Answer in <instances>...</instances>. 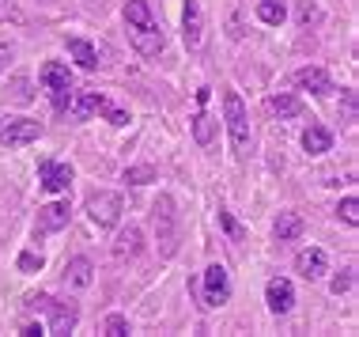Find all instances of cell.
<instances>
[{
	"mask_svg": "<svg viewBox=\"0 0 359 337\" xmlns=\"http://www.w3.org/2000/svg\"><path fill=\"white\" fill-rule=\"evenodd\" d=\"M83 4H87V8H102L106 0H83Z\"/></svg>",
	"mask_w": 359,
	"mask_h": 337,
	"instance_id": "37",
	"label": "cell"
},
{
	"mask_svg": "<svg viewBox=\"0 0 359 337\" xmlns=\"http://www.w3.org/2000/svg\"><path fill=\"white\" fill-rule=\"evenodd\" d=\"M352 281H355V269L348 265V269H344L341 277H333V284H329V292H333V296H344L348 288H352Z\"/></svg>",
	"mask_w": 359,
	"mask_h": 337,
	"instance_id": "27",
	"label": "cell"
},
{
	"mask_svg": "<svg viewBox=\"0 0 359 337\" xmlns=\"http://www.w3.org/2000/svg\"><path fill=\"white\" fill-rule=\"evenodd\" d=\"M42 137V121L34 118H0V144H8V148H23V144H31Z\"/></svg>",
	"mask_w": 359,
	"mask_h": 337,
	"instance_id": "7",
	"label": "cell"
},
{
	"mask_svg": "<svg viewBox=\"0 0 359 337\" xmlns=\"http://www.w3.org/2000/svg\"><path fill=\"white\" fill-rule=\"evenodd\" d=\"M303 148H306V156H325V152L333 148V133H329L322 121H310L306 133H303Z\"/></svg>",
	"mask_w": 359,
	"mask_h": 337,
	"instance_id": "17",
	"label": "cell"
},
{
	"mask_svg": "<svg viewBox=\"0 0 359 337\" xmlns=\"http://www.w3.org/2000/svg\"><path fill=\"white\" fill-rule=\"evenodd\" d=\"M295 269L306 277V281H318V277H325V273H329V258H325V250H318V246H306V250H299V258H295Z\"/></svg>",
	"mask_w": 359,
	"mask_h": 337,
	"instance_id": "15",
	"label": "cell"
},
{
	"mask_svg": "<svg viewBox=\"0 0 359 337\" xmlns=\"http://www.w3.org/2000/svg\"><path fill=\"white\" fill-rule=\"evenodd\" d=\"M42 88L50 91L53 110L69 107V99H72V72H69V65H61V61L46 65V69H42Z\"/></svg>",
	"mask_w": 359,
	"mask_h": 337,
	"instance_id": "5",
	"label": "cell"
},
{
	"mask_svg": "<svg viewBox=\"0 0 359 337\" xmlns=\"http://www.w3.org/2000/svg\"><path fill=\"white\" fill-rule=\"evenodd\" d=\"M8 19H12V23L23 19V12H19V0H0V23H8Z\"/></svg>",
	"mask_w": 359,
	"mask_h": 337,
	"instance_id": "28",
	"label": "cell"
},
{
	"mask_svg": "<svg viewBox=\"0 0 359 337\" xmlns=\"http://www.w3.org/2000/svg\"><path fill=\"white\" fill-rule=\"evenodd\" d=\"M269 110L280 114V118H299V114H303V103H299L295 95L280 91V95H273V99H269Z\"/></svg>",
	"mask_w": 359,
	"mask_h": 337,
	"instance_id": "22",
	"label": "cell"
},
{
	"mask_svg": "<svg viewBox=\"0 0 359 337\" xmlns=\"http://www.w3.org/2000/svg\"><path fill=\"white\" fill-rule=\"evenodd\" d=\"M193 140L197 144H212L216 140V118L205 110H197V118H193Z\"/></svg>",
	"mask_w": 359,
	"mask_h": 337,
	"instance_id": "23",
	"label": "cell"
},
{
	"mask_svg": "<svg viewBox=\"0 0 359 337\" xmlns=\"http://www.w3.org/2000/svg\"><path fill=\"white\" fill-rule=\"evenodd\" d=\"M219 224H223V231H227V235L235 239V243H242V227L235 224V216H231L227 209H219Z\"/></svg>",
	"mask_w": 359,
	"mask_h": 337,
	"instance_id": "32",
	"label": "cell"
},
{
	"mask_svg": "<svg viewBox=\"0 0 359 337\" xmlns=\"http://www.w3.org/2000/svg\"><path fill=\"white\" fill-rule=\"evenodd\" d=\"M257 19L269 27H280L287 19V0H257Z\"/></svg>",
	"mask_w": 359,
	"mask_h": 337,
	"instance_id": "21",
	"label": "cell"
},
{
	"mask_svg": "<svg viewBox=\"0 0 359 337\" xmlns=\"http://www.w3.org/2000/svg\"><path fill=\"white\" fill-rule=\"evenodd\" d=\"M38 182H42L46 194H69L72 167H69V163H57V159H42V163H38Z\"/></svg>",
	"mask_w": 359,
	"mask_h": 337,
	"instance_id": "10",
	"label": "cell"
},
{
	"mask_svg": "<svg viewBox=\"0 0 359 337\" xmlns=\"http://www.w3.org/2000/svg\"><path fill=\"white\" fill-rule=\"evenodd\" d=\"M65 46H69L72 61L80 65V69H87V72L99 69V50H95V46L87 42V38H65Z\"/></svg>",
	"mask_w": 359,
	"mask_h": 337,
	"instance_id": "18",
	"label": "cell"
},
{
	"mask_svg": "<svg viewBox=\"0 0 359 337\" xmlns=\"http://www.w3.org/2000/svg\"><path fill=\"white\" fill-rule=\"evenodd\" d=\"M182 38H186L189 50H201V42H205V12H201V0H186V8H182Z\"/></svg>",
	"mask_w": 359,
	"mask_h": 337,
	"instance_id": "11",
	"label": "cell"
},
{
	"mask_svg": "<svg viewBox=\"0 0 359 337\" xmlns=\"http://www.w3.org/2000/svg\"><path fill=\"white\" fill-rule=\"evenodd\" d=\"M102 103L106 99H102L99 91H72V99H69V107H65V110H69L72 121H87L91 114L102 110Z\"/></svg>",
	"mask_w": 359,
	"mask_h": 337,
	"instance_id": "14",
	"label": "cell"
},
{
	"mask_svg": "<svg viewBox=\"0 0 359 337\" xmlns=\"http://www.w3.org/2000/svg\"><path fill=\"white\" fill-rule=\"evenodd\" d=\"M344 121L355 125V91H352V88L344 91Z\"/></svg>",
	"mask_w": 359,
	"mask_h": 337,
	"instance_id": "33",
	"label": "cell"
},
{
	"mask_svg": "<svg viewBox=\"0 0 359 337\" xmlns=\"http://www.w3.org/2000/svg\"><path fill=\"white\" fill-rule=\"evenodd\" d=\"M121 15H125V31H129V42L137 46V53L140 57H159L167 38H163V27H159V19L151 15L148 0H129Z\"/></svg>",
	"mask_w": 359,
	"mask_h": 337,
	"instance_id": "1",
	"label": "cell"
},
{
	"mask_svg": "<svg viewBox=\"0 0 359 337\" xmlns=\"http://www.w3.org/2000/svg\"><path fill=\"white\" fill-rule=\"evenodd\" d=\"M337 216H341L348 227H355V224H359V201H355V197H344L341 205H337Z\"/></svg>",
	"mask_w": 359,
	"mask_h": 337,
	"instance_id": "25",
	"label": "cell"
},
{
	"mask_svg": "<svg viewBox=\"0 0 359 337\" xmlns=\"http://www.w3.org/2000/svg\"><path fill=\"white\" fill-rule=\"evenodd\" d=\"M27 303H31L34 311H46V315H50V333H72L76 322H80V311H76V303L53 300V296H31Z\"/></svg>",
	"mask_w": 359,
	"mask_h": 337,
	"instance_id": "4",
	"label": "cell"
},
{
	"mask_svg": "<svg viewBox=\"0 0 359 337\" xmlns=\"http://www.w3.org/2000/svg\"><path fill=\"white\" fill-rule=\"evenodd\" d=\"M65 284H69L72 292H80V288L91 284V262H87V258H72V262H65Z\"/></svg>",
	"mask_w": 359,
	"mask_h": 337,
	"instance_id": "19",
	"label": "cell"
},
{
	"mask_svg": "<svg viewBox=\"0 0 359 337\" xmlns=\"http://www.w3.org/2000/svg\"><path fill=\"white\" fill-rule=\"evenodd\" d=\"M8 61H12V46H0V72L8 69Z\"/></svg>",
	"mask_w": 359,
	"mask_h": 337,
	"instance_id": "35",
	"label": "cell"
},
{
	"mask_svg": "<svg viewBox=\"0 0 359 337\" xmlns=\"http://www.w3.org/2000/svg\"><path fill=\"white\" fill-rule=\"evenodd\" d=\"M99 114H106V121H110V125H129V114H125L121 107H114V103H102Z\"/></svg>",
	"mask_w": 359,
	"mask_h": 337,
	"instance_id": "29",
	"label": "cell"
},
{
	"mask_svg": "<svg viewBox=\"0 0 359 337\" xmlns=\"http://www.w3.org/2000/svg\"><path fill=\"white\" fill-rule=\"evenodd\" d=\"M69 216H72L69 197H65V201H53V205H46V209H38V220H34V239L53 235V231L69 227Z\"/></svg>",
	"mask_w": 359,
	"mask_h": 337,
	"instance_id": "9",
	"label": "cell"
},
{
	"mask_svg": "<svg viewBox=\"0 0 359 337\" xmlns=\"http://www.w3.org/2000/svg\"><path fill=\"white\" fill-rule=\"evenodd\" d=\"M223 118H227L231 148H235L238 163H246L250 152H254V133H250V114H246V107H242V99L235 91H223Z\"/></svg>",
	"mask_w": 359,
	"mask_h": 337,
	"instance_id": "3",
	"label": "cell"
},
{
	"mask_svg": "<svg viewBox=\"0 0 359 337\" xmlns=\"http://www.w3.org/2000/svg\"><path fill=\"white\" fill-rule=\"evenodd\" d=\"M102 330H106V337H125L129 333V319H125V315H110V319L102 322Z\"/></svg>",
	"mask_w": 359,
	"mask_h": 337,
	"instance_id": "26",
	"label": "cell"
},
{
	"mask_svg": "<svg viewBox=\"0 0 359 337\" xmlns=\"http://www.w3.org/2000/svg\"><path fill=\"white\" fill-rule=\"evenodd\" d=\"M19 333H23V337H42V333H46V326H38V322H27Z\"/></svg>",
	"mask_w": 359,
	"mask_h": 337,
	"instance_id": "34",
	"label": "cell"
},
{
	"mask_svg": "<svg viewBox=\"0 0 359 337\" xmlns=\"http://www.w3.org/2000/svg\"><path fill=\"white\" fill-rule=\"evenodd\" d=\"M42 265H46L42 254H31V250H27V254H19V269H23V273H38Z\"/></svg>",
	"mask_w": 359,
	"mask_h": 337,
	"instance_id": "30",
	"label": "cell"
},
{
	"mask_svg": "<svg viewBox=\"0 0 359 337\" xmlns=\"http://www.w3.org/2000/svg\"><path fill=\"white\" fill-rule=\"evenodd\" d=\"M310 19H318V8L306 0V4H303V23H310Z\"/></svg>",
	"mask_w": 359,
	"mask_h": 337,
	"instance_id": "36",
	"label": "cell"
},
{
	"mask_svg": "<svg viewBox=\"0 0 359 337\" xmlns=\"http://www.w3.org/2000/svg\"><path fill=\"white\" fill-rule=\"evenodd\" d=\"M129 186H148V182H155V167H148V163H137V167H125L121 175Z\"/></svg>",
	"mask_w": 359,
	"mask_h": 337,
	"instance_id": "24",
	"label": "cell"
},
{
	"mask_svg": "<svg viewBox=\"0 0 359 337\" xmlns=\"http://www.w3.org/2000/svg\"><path fill=\"white\" fill-rule=\"evenodd\" d=\"M265 303L273 315H287L291 307H295V288H291V281H284V277H273V281L265 284Z\"/></svg>",
	"mask_w": 359,
	"mask_h": 337,
	"instance_id": "12",
	"label": "cell"
},
{
	"mask_svg": "<svg viewBox=\"0 0 359 337\" xmlns=\"http://www.w3.org/2000/svg\"><path fill=\"white\" fill-rule=\"evenodd\" d=\"M151 227H155V243H159V254H163V258H174V254H178L182 220H178V209H174V197L159 194V201L151 205Z\"/></svg>",
	"mask_w": 359,
	"mask_h": 337,
	"instance_id": "2",
	"label": "cell"
},
{
	"mask_svg": "<svg viewBox=\"0 0 359 337\" xmlns=\"http://www.w3.org/2000/svg\"><path fill=\"white\" fill-rule=\"evenodd\" d=\"M201 292H205V303H201V307H223V303H227V300H231V273H227V265L212 262V265L205 269Z\"/></svg>",
	"mask_w": 359,
	"mask_h": 337,
	"instance_id": "6",
	"label": "cell"
},
{
	"mask_svg": "<svg viewBox=\"0 0 359 337\" xmlns=\"http://www.w3.org/2000/svg\"><path fill=\"white\" fill-rule=\"evenodd\" d=\"M87 216H91V224H99L102 231L114 227L121 220V197L118 194H106V190L91 194V197H87Z\"/></svg>",
	"mask_w": 359,
	"mask_h": 337,
	"instance_id": "8",
	"label": "cell"
},
{
	"mask_svg": "<svg viewBox=\"0 0 359 337\" xmlns=\"http://www.w3.org/2000/svg\"><path fill=\"white\" fill-rule=\"evenodd\" d=\"M273 231H276L280 243H291V239L303 235V216H299V213H280L276 224H273Z\"/></svg>",
	"mask_w": 359,
	"mask_h": 337,
	"instance_id": "20",
	"label": "cell"
},
{
	"mask_svg": "<svg viewBox=\"0 0 359 337\" xmlns=\"http://www.w3.org/2000/svg\"><path fill=\"white\" fill-rule=\"evenodd\" d=\"M291 84H295L299 91H310V95H333V80H329V72L314 69V65L299 69L295 76H291Z\"/></svg>",
	"mask_w": 359,
	"mask_h": 337,
	"instance_id": "13",
	"label": "cell"
},
{
	"mask_svg": "<svg viewBox=\"0 0 359 337\" xmlns=\"http://www.w3.org/2000/svg\"><path fill=\"white\" fill-rule=\"evenodd\" d=\"M140 250H144V231L140 227H125L118 239H114V258L118 262H129V258H140Z\"/></svg>",
	"mask_w": 359,
	"mask_h": 337,
	"instance_id": "16",
	"label": "cell"
},
{
	"mask_svg": "<svg viewBox=\"0 0 359 337\" xmlns=\"http://www.w3.org/2000/svg\"><path fill=\"white\" fill-rule=\"evenodd\" d=\"M12 99L15 103H31V84H27V76H15L12 80Z\"/></svg>",
	"mask_w": 359,
	"mask_h": 337,
	"instance_id": "31",
	"label": "cell"
}]
</instances>
